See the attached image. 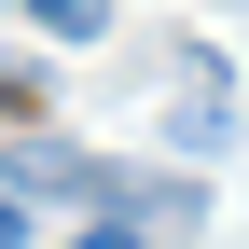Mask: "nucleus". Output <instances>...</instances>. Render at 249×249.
<instances>
[{
	"mask_svg": "<svg viewBox=\"0 0 249 249\" xmlns=\"http://www.w3.org/2000/svg\"><path fill=\"white\" fill-rule=\"evenodd\" d=\"M0 249H28V194H0Z\"/></svg>",
	"mask_w": 249,
	"mask_h": 249,
	"instance_id": "4",
	"label": "nucleus"
},
{
	"mask_svg": "<svg viewBox=\"0 0 249 249\" xmlns=\"http://www.w3.org/2000/svg\"><path fill=\"white\" fill-rule=\"evenodd\" d=\"M28 28H42V42H97V28H111V0H28Z\"/></svg>",
	"mask_w": 249,
	"mask_h": 249,
	"instance_id": "2",
	"label": "nucleus"
},
{
	"mask_svg": "<svg viewBox=\"0 0 249 249\" xmlns=\"http://www.w3.org/2000/svg\"><path fill=\"white\" fill-rule=\"evenodd\" d=\"M70 249H166V235H139V222H97V235H70Z\"/></svg>",
	"mask_w": 249,
	"mask_h": 249,
	"instance_id": "3",
	"label": "nucleus"
},
{
	"mask_svg": "<svg viewBox=\"0 0 249 249\" xmlns=\"http://www.w3.org/2000/svg\"><path fill=\"white\" fill-rule=\"evenodd\" d=\"M180 152H222L235 124H222V55H180V124H166Z\"/></svg>",
	"mask_w": 249,
	"mask_h": 249,
	"instance_id": "1",
	"label": "nucleus"
},
{
	"mask_svg": "<svg viewBox=\"0 0 249 249\" xmlns=\"http://www.w3.org/2000/svg\"><path fill=\"white\" fill-rule=\"evenodd\" d=\"M222 14H235V0H222Z\"/></svg>",
	"mask_w": 249,
	"mask_h": 249,
	"instance_id": "5",
	"label": "nucleus"
}]
</instances>
